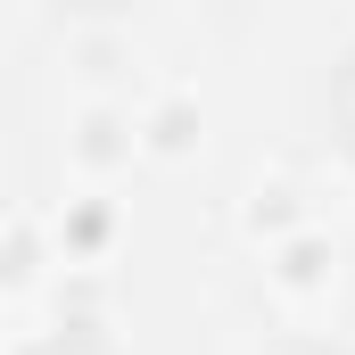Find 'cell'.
<instances>
[{"label":"cell","instance_id":"2","mask_svg":"<svg viewBox=\"0 0 355 355\" xmlns=\"http://www.w3.org/2000/svg\"><path fill=\"white\" fill-rule=\"evenodd\" d=\"M67 8H132V0H67Z\"/></svg>","mask_w":355,"mask_h":355},{"label":"cell","instance_id":"1","mask_svg":"<svg viewBox=\"0 0 355 355\" xmlns=\"http://www.w3.org/2000/svg\"><path fill=\"white\" fill-rule=\"evenodd\" d=\"M322 124H331V141L355 157V42L331 58V83H322Z\"/></svg>","mask_w":355,"mask_h":355}]
</instances>
